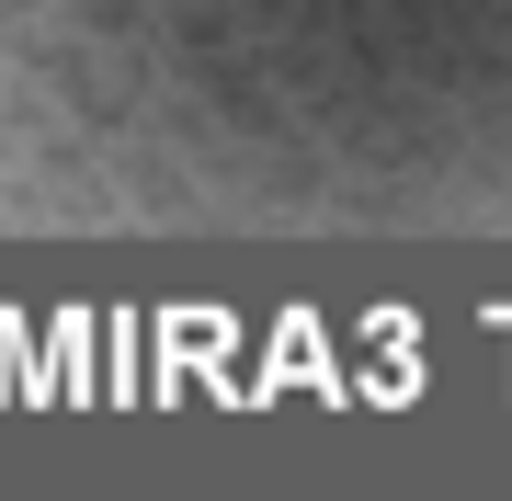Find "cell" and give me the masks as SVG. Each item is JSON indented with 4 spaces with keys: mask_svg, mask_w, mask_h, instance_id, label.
I'll return each instance as SVG.
<instances>
[{
    "mask_svg": "<svg viewBox=\"0 0 512 501\" xmlns=\"http://www.w3.org/2000/svg\"><path fill=\"white\" fill-rule=\"evenodd\" d=\"M0 240H512V0H0Z\"/></svg>",
    "mask_w": 512,
    "mask_h": 501,
    "instance_id": "obj_1",
    "label": "cell"
}]
</instances>
